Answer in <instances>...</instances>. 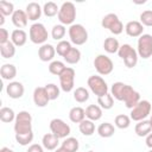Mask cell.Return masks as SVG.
Listing matches in <instances>:
<instances>
[{
	"label": "cell",
	"mask_w": 152,
	"mask_h": 152,
	"mask_svg": "<svg viewBox=\"0 0 152 152\" xmlns=\"http://www.w3.org/2000/svg\"><path fill=\"white\" fill-rule=\"evenodd\" d=\"M14 132L15 140L21 146L28 145L33 140V131H32V116L28 112L21 110L17 114L14 120Z\"/></svg>",
	"instance_id": "obj_1"
},
{
	"label": "cell",
	"mask_w": 152,
	"mask_h": 152,
	"mask_svg": "<svg viewBox=\"0 0 152 152\" xmlns=\"http://www.w3.org/2000/svg\"><path fill=\"white\" fill-rule=\"evenodd\" d=\"M58 20L61 21L62 25H72L74 20L76 19V7L72 2L66 1L63 2L62 6L59 7L58 12Z\"/></svg>",
	"instance_id": "obj_2"
},
{
	"label": "cell",
	"mask_w": 152,
	"mask_h": 152,
	"mask_svg": "<svg viewBox=\"0 0 152 152\" xmlns=\"http://www.w3.org/2000/svg\"><path fill=\"white\" fill-rule=\"evenodd\" d=\"M118 55L124 61V63H125V65L127 68H134L137 65V63H138V52L129 44L120 45Z\"/></svg>",
	"instance_id": "obj_3"
},
{
	"label": "cell",
	"mask_w": 152,
	"mask_h": 152,
	"mask_svg": "<svg viewBox=\"0 0 152 152\" xmlns=\"http://www.w3.org/2000/svg\"><path fill=\"white\" fill-rule=\"evenodd\" d=\"M28 36H30V40L33 44H42L43 45L48 40L49 33H48V30L45 28V26L43 24L34 23L30 26Z\"/></svg>",
	"instance_id": "obj_4"
},
{
	"label": "cell",
	"mask_w": 152,
	"mask_h": 152,
	"mask_svg": "<svg viewBox=\"0 0 152 152\" xmlns=\"http://www.w3.org/2000/svg\"><path fill=\"white\" fill-rule=\"evenodd\" d=\"M68 32L70 42L75 45H83L88 40V32L81 24H72Z\"/></svg>",
	"instance_id": "obj_5"
},
{
	"label": "cell",
	"mask_w": 152,
	"mask_h": 152,
	"mask_svg": "<svg viewBox=\"0 0 152 152\" xmlns=\"http://www.w3.org/2000/svg\"><path fill=\"white\" fill-rule=\"evenodd\" d=\"M102 27L108 28L113 34H120L124 31V24L115 13H108L102 18Z\"/></svg>",
	"instance_id": "obj_6"
},
{
	"label": "cell",
	"mask_w": 152,
	"mask_h": 152,
	"mask_svg": "<svg viewBox=\"0 0 152 152\" xmlns=\"http://www.w3.org/2000/svg\"><path fill=\"white\" fill-rule=\"evenodd\" d=\"M152 110V106L147 100H140L138 102V104L131 109V119L133 121H141V120H146V118L151 114Z\"/></svg>",
	"instance_id": "obj_7"
},
{
	"label": "cell",
	"mask_w": 152,
	"mask_h": 152,
	"mask_svg": "<svg viewBox=\"0 0 152 152\" xmlns=\"http://www.w3.org/2000/svg\"><path fill=\"white\" fill-rule=\"evenodd\" d=\"M87 84L89 89L93 91V94H95L97 97H101L108 94V86L101 76H95V75L90 76L87 81Z\"/></svg>",
	"instance_id": "obj_8"
},
{
	"label": "cell",
	"mask_w": 152,
	"mask_h": 152,
	"mask_svg": "<svg viewBox=\"0 0 152 152\" xmlns=\"http://www.w3.org/2000/svg\"><path fill=\"white\" fill-rule=\"evenodd\" d=\"M138 56L147 59L152 56V36L144 33L138 39Z\"/></svg>",
	"instance_id": "obj_9"
},
{
	"label": "cell",
	"mask_w": 152,
	"mask_h": 152,
	"mask_svg": "<svg viewBox=\"0 0 152 152\" xmlns=\"http://www.w3.org/2000/svg\"><path fill=\"white\" fill-rule=\"evenodd\" d=\"M94 66L100 75H104V76L109 75L114 69V64L112 59L106 55H97L94 59Z\"/></svg>",
	"instance_id": "obj_10"
},
{
	"label": "cell",
	"mask_w": 152,
	"mask_h": 152,
	"mask_svg": "<svg viewBox=\"0 0 152 152\" xmlns=\"http://www.w3.org/2000/svg\"><path fill=\"white\" fill-rule=\"evenodd\" d=\"M59 83L61 89L65 93H69L74 89L75 84V70L72 68L66 66V69L59 75Z\"/></svg>",
	"instance_id": "obj_11"
},
{
	"label": "cell",
	"mask_w": 152,
	"mask_h": 152,
	"mask_svg": "<svg viewBox=\"0 0 152 152\" xmlns=\"http://www.w3.org/2000/svg\"><path fill=\"white\" fill-rule=\"evenodd\" d=\"M50 131L58 138H66L70 134V126L62 119H52L50 121Z\"/></svg>",
	"instance_id": "obj_12"
},
{
	"label": "cell",
	"mask_w": 152,
	"mask_h": 152,
	"mask_svg": "<svg viewBox=\"0 0 152 152\" xmlns=\"http://www.w3.org/2000/svg\"><path fill=\"white\" fill-rule=\"evenodd\" d=\"M50 99L45 90V87H37L33 91V102L37 107H45L48 106Z\"/></svg>",
	"instance_id": "obj_13"
},
{
	"label": "cell",
	"mask_w": 152,
	"mask_h": 152,
	"mask_svg": "<svg viewBox=\"0 0 152 152\" xmlns=\"http://www.w3.org/2000/svg\"><path fill=\"white\" fill-rule=\"evenodd\" d=\"M56 55V48L51 44H43L38 50V57L42 62H50Z\"/></svg>",
	"instance_id": "obj_14"
},
{
	"label": "cell",
	"mask_w": 152,
	"mask_h": 152,
	"mask_svg": "<svg viewBox=\"0 0 152 152\" xmlns=\"http://www.w3.org/2000/svg\"><path fill=\"white\" fill-rule=\"evenodd\" d=\"M24 91H25L24 86L17 81L10 82L6 87V93L11 99H20L24 95Z\"/></svg>",
	"instance_id": "obj_15"
},
{
	"label": "cell",
	"mask_w": 152,
	"mask_h": 152,
	"mask_svg": "<svg viewBox=\"0 0 152 152\" xmlns=\"http://www.w3.org/2000/svg\"><path fill=\"white\" fill-rule=\"evenodd\" d=\"M128 88H129L128 84H125L122 82H115V83H113V86L110 88V94L118 101H124Z\"/></svg>",
	"instance_id": "obj_16"
},
{
	"label": "cell",
	"mask_w": 152,
	"mask_h": 152,
	"mask_svg": "<svg viewBox=\"0 0 152 152\" xmlns=\"http://www.w3.org/2000/svg\"><path fill=\"white\" fill-rule=\"evenodd\" d=\"M125 31L129 37H140L141 34H144V26L140 21L137 20H132L128 21L125 26Z\"/></svg>",
	"instance_id": "obj_17"
},
{
	"label": "cell",
	"mask_w": 152,
	"mask_h": 152,
	"mask_svg": "<svg viewBox=\"0 0 152 152\" xmlns=\"http://www.w3.org/2000/svg\"><path fill=\"white\" fill-rule=\"evenodd\" d=\"M139 101H140V94L129 86V88H128V90H127V93L125 95V99H124L125 106L127 108H129V109H133L138 104Z\"/></svg>",
	"instance_id": "obj_18"
},
{
	"label": "cell",
	"mask_w": 152,
	"mask_h": 152,
	"mask_svg": "<svg viewBox=\"0 0 152 152\" xmlns=\"http://www.w3.org/2000/svg\"><path fill=\"white\" fill-rule=\"evenodd\" d=\"M27 21H28L27 14L23 10H15L14 13L12 14V23H13V25L15 27L20 28V30L27 25Z\"/></svg>",
	"instance_id": "obj_19"
},
{
	"label": "cell",
	"mask_w": 152,
	"mask_h": 152,
	"mask_svg": "<svg viewBox=\"0 0 152 152\" xmlns=\"http://www.w3.org/2000/svg\"><path fill=\"white\" fill-rule=\"evenodd\" d=\"M25 12L27 14L28 20L36 21V20H38L40 18L43 10H42V7H40V5L38 2H30V4H27Z\"/></svg>",
	"instance_id": "obj_20"
},
{
	"label": "cell",
	"mask_w": 152,
	"mask_h": 152,
	"mask_svg": "<svg viewBox=\"0 0 152 152\" xmlns=\"http://www.w3.org/2000/svg\"><path fill=\"white\" fill-rule=\"evenodd\" d=\"M42 144H43L44 148L52 151V150L57 148V146L59 144V138L57 135H55L53 133H46V134H44V137L42 139Z\"/></svg>",
	"instance_id": "obj_21"
},
{
	"label": "cell",
	"mask_w": 152,
	"mask_h": 152,
	"mask_svg": "<svg viewBox=\"0 0 152 152\" xmlns=\"http://www.w3.org/2000/svg\"><path fill=\"white\" fill-rule=\"evenodd\" d=\"M134 131L138 137H147L152 131V125L150 120H141L138 121V124L134 127Z\"/></svg>",
	"instance_id": "obj_22"
},
{
	"label": "cell",
	"mask_w": 152,
	"mask_h": 152,
	"mask_svg": "<svg viewBox=\"0 0 152 152\" xmlns=\"http://www.w3.org/2000/svg\"><path fill=\"white\" fill-rule=\"evenodd\" d=\"M27 40V34L24 30H20V28H17V30H13L12 33H11V42L15 45V46H23L25 45Z\"/></svg>",
	"instance_id": "obj_23"
},
{
	"label": "cell",
	"mask_w": 152,
	"mask_h": 152,
	"mask_svg": "<svg viewBox=\"0 0 152 152\" xmlns=\"http://www.w3.org/2000/svg\"><path fill=\"white\" fill-rule=\"evenodd\" d=\"M86 116L91 121H97L102 116V108L97 104H89L86 108Z\"/></svg>",
	"instance_id": "obj_24"
},
{
	"label": "cell",
	"mask_w": 152,
	"mask_h": 152,
	"mask_svg": "<svg viewBox=\"0 0 152 152\" xmlns=\"http://www.w3.org/2000/svg\"><path fill=\"white\" fill-rule=\"evenodd\" d=\"M69 119L75 124H81L86 119V110L82 107H72L69 112Z\"/></svg>",
	"instance_id": "obj_25"
},
{
	"label": "cell",
	"mask_w": 152,
	"mask_h": 152,
	"mask_svg": "<svg viewBox=\"0 0 152 152\" xmlns=\"http://www.w3.org/2000/svg\"><path fill=\"white\" fill-rule=\"evenodd\" d=\"M0 75L4 80H7V81H11L13 80L15 76H17V68L13 65V64H4L0 69Z\"/></svg>",
	"instance_id": "obj_26"
},
{
	"label": "cell",
	"mask_w": 152,
	"mask_h": 152,
	"mask_svg": "<svg viewBox=\"0 0 152 152\" xmlns=\"http://www.w3.org/2000/svg\"><path fill=\"white\" fill-rule=\"evenodd\" d=\"M103 49H104V51L108 52V53H115V52L119 51L120 44H119V42H118L116 38H114V37H108V38H106L104 42H103Z\"/></svg>",
	"instance_id": "obj_27"
},
{
	"label": "cell",
	"mask_w": 152,
	"mask_h": 152,
	"mask_svg": "<svg viewBox=\"0 0 152 152\" xmlns=\"http://www.w3.org/2000/svg\"><path fill=\"white\" fill-rule=\"evenodd\" d=\"M97 133L102 138H110L115 133V127L110 122H103L97 127Z\"/></svg>",
	"instance_id": "obj_28"
},
{
	"label": "cell",
	"mask_w": 152,
	"mask_h": 152,
	"mask_svg": "<svg viewBox=\"0 0 152 152\" xmlns=\"http://www.w3.org/2000/svg\"><path fill=\"white\" fill-rule=\"evenodd\" d=\"M0 53L2 58H12L15 55V45L12 42H7L0 45Z\"/></svg>",
	"instance_id": "obj_29"
},
{
	"label": "cell",
	"mask_w": 152,
	"mask_h": 152,
	"mask_svg": "<svg viewBox=\"0 0 152 152\" xmlns=\"http://www.w3.org/2000/svg\"><path fill=\"white\" fill-rule=\"evenodd\" d=\"M78 128H80V132L83 134V135H87V137H89V135H91L94 132H95V124H94V121H91V120H83L81 124H80V126H78Z\"/></svg>",
	"instance_id": "obj_30"
},
{
	"label": "cell",
	"mask_w": 152,
	"mask_h": 152,
	"mask_svg": "<svg viewBox=\"0 0 152 152\" xmlns=\"http://www.w3.org/2000/svg\"><path fill=\"white\" fill-rule=\"evenodd\" d=\"M64 61L69 64H76L80 62L81 59V51L77 49V48H71L70 51L63 57Z\"/></svg>",
	"instance_id": "obj_31"
},
{
	"label": "cell",
	"mask_w": 152,
	"mask_h": 152,
	"mask_svg": "<svg viewBox=\"0 0 152 152\" xmlns=\"http://www.w3.org/2000/svg\"><path fill=\"white\" fill-rule=\"evenodd\" d=\"M15 116L17 115H15L14 110L10 107H2L0 109V120L2 122H6V124L12 122L13 120H15Z\"/></svg>",
	"instance_id": "obj_32"
},
{
	"label": "cell",
	"mask_w": 152,
	"mask_h": 152,
	"mask_svg": "<svg viewBox=\"0 0 152 152\" xmlns=\"http://www.w3.org/2000/svg\"><path fill=\"white\" fill-rule=\"evenodd\" d=\"M62 147L65 148L68 152H77V150L80 147V144H78V140L76 138L69 137V138H65L63 140Z\"/></svg>",
	"instance_id": "obj_33"
},
{
	"label": "cell",
	"mask_w": 152,
	"mask_h": 152,
	"mask_svg": "<svg viewBox=\"0 0 152 152\" xmlns=\"http://www.w3.org/2000/svg\"><path fill=\"white\" fill-rule=\"evenodd\" d=\"M74 99H75L76 102L83 103V102L88 101V99H89V91L86 88H83V87H78V88H76L74 90Z\"/></svg>",
	"instance_id": "obj_34"
},
{
	"label": "cell",
	"mask_w": 152,
	"mask_h": 152,
	"mask_svg": "<svg viewBox=\"0 0 152 152\" xmlns=\"http://www.w3.org/2000/svg\"><path fill=\"white\" fill-rule=\"evenodd\" d=\"M114 124L118 128L120 129H126L129 127L131 125V118L127 116L126 114H119L115 116V120H114Z\"/></svg>",
	"instance_id": "obj_35"
},
{
	"label": "cell",
	"mask_w": 152,
	"mask_h": 152,
	"mask_svg": "<svg viewBox=\"0 0 152 152\" xmlns=\"http://www.w3.org/2000/svg\"><path fill=\"white\" fill-rule=\"evenodd\" d=\"M65 69H66L65 64L63 62H61V61H52L49 64V71L52 75H56V76H59Z\"/></svg>",
	"instance_id": "obj_36"
},
{
	"label": "cell",
	"mask_w": 152,
	"mask_h": 152,
	"mask_svg": "<svg viewBox=\"0 0 152 152\" xmlns=\"http://www.w3.org/2000/svg\"><path fill=\"white\" fill-rule=\"evenodd\" d=\"M59 12V8L58 6L53 2V1H49V2H45L44 6H43V13L46 15V17H55L56 14H58Z\"/></svg>",
	"instance_id": "obj_37"
},
{
	"label": "cell",
	"mask_w": 152,
	"mask_h": 152,
	"mask_svg": "<svg viewBox=\"0 0 152 152\" xmlns=\"http://www.w3.org/2000/svg\"><path fill=\"white\" fill-rule=\"evenodd\" d=\"M97 103L102 109H110L114 104V97L112 94H106L101 97H97Z\"/></svg>",
	"instance_id": "obj_38"
},
{
	"label": "cell",
	"mask_w": 152,
	"mask_h": 152,
	"mask_svg": "<svg viewBox=\"0 0 152 152\" xmlns=\"http://www.w3.org/2000/svg\"><path fill=\"white\" fill-rule=\"evenodd\" d=\"M65 32H66V30H65V27H64V25H62V24H59V25H55L53 27H52V30H51V36H52V38L55 39V40H62V38L65 36Z\"/></svg>",
	"instance_id": "obj_39"
},
{
	"label": "cell",
	"mask_w": 152,
	"mask_h": 152,
	"mask_svg": "<svg viewBox=\"0 0 152 152\" xmlns=\"http://www.w3.org/2000/svg\"><path fill=\"white\" fill-rule=\"evenodd\" d=\"M71 48H72V46H71L70 42H68V40H61V42H58V44H57V46H56V52H57L59 56L64 57V56L70 51Z\"/></svg>",
	"instance_id": "obj_40"
},
{
	"label": "cell",
	"mask_w": 152,
	"mask_h": 152,
	"mask_svg": "<svg viewBox=\"0 0 152 152\" xmlns=\"http://www.w3.org/2000/svg\"><path fill=\"white\" fill-rule=\"evenodd\" d=\"M0 13L5 17L7 15H11L14 13V6L12 2H8V1H0Z\"/></svg>",
	"instance_id": "obj_41"
},
{
	"label": "cell",
	"mask_w": 152,
	"mask_h": 152,
	"mask_svg": "<svg viewBox=\"0 0 152 152\" xmlns=\"http://www.w3.org/2000/svg\"><path fill=\"white\" fill-rule=\"evenodd\" d=\"M45 90H46V93H48V95H49L50 101L58 99V96H59V88H58L56 84H53V83L46 84V86H45Z\"/></svg>",
	"instance_id": "obj_42"
},
{
	"label": "cell",
	"mask_w": 152,
	"mask_h": 152,
	"mask_svg": "<svg viewBox=\"0 0 152 152\" xmlns=\"http://www.w3.org/2000/svg\"><path fill=\"white\" fill-rule=\"evenodd\" d=\"M140 23L142 24V26L152 27V11L151 10H146L140 14Z\"/></svg>",
	"instance_id": "obj_43"
},
{
	"label": "cell",
	"mask_w": 152,
	"mask_h": 152,
	"mask_svg": "<svg viewBox=\"0 0 152 152\" xmlns=\"http://www.w3.org/2000/svg\"><path fill=\"white\" fill-rule=\"evenodd\" d=\"M8 37H10L8 31H7L6 28H0V45H1V44H5V43H7V42H10V40H8Z\"/></svg>",
	"instance_id": "obj_44"
},
{
	"label": "cell",
	"mask_w": 152,
	"mask_h": 152,
	"mask_svg": "<svg viewBox=\"0 0 152 152\" xmlns=\"http://www.w3.org/2000/svg\"><path fill=\"white\" fill-rule=\"evenodd\" d=\"M26 152H44V147L39 144H32L28 146Z\"/></svg>",
	"instance_id": "obj_45"
},
{
	"label": "cell",
	"mask_w": 152,
	"mask_h": 152,
	"mask_svg": "<svg viewBox=\"0 0 152 152\" xmlns=\"http://www.w3.org/2000/svg\"><path fill=\"white\" fill-rule=\"evenodd\" d=\"M146 146L152 150V133H150V134L146 137Z\"/></svg>",
	"instance_id": "obj_46"
},
{
	"label": "cell",
	"mask_w": 152,
	"mask_h": 152,
	"mask_svg": "<svg viewBox=\"0 0 152 152\" xmlns=\"http://www.w3.org/2000/svg\"><path fill=\"white\" fill-rule=\"evenodd\" d=\"M0 152H13V150H11L10 147H2L0 150Z\"/></svg>",
	"instance_id": "obj_47"
},
{
	"label": "cell",
	"mask_w": 152,
	"mask_h": 152,
	"mask_svg": "<svg viewBox=\"0 0 152 152\" xmlns=\"http://www.w3.org/2000/svg\"><path fill=\"white\" fill-rule=\"evenodd\" d=\"M4 23H5V15H2V14L0 13V26H2Z\"/></svg>",
	"instance_id": "obj_48"
},
{
	"label": "cell",
	"mask_w": 152,
	"mask_h": 152,
	"mask_svg": "<svg viewBox=\"0 0 152 152\" xmlns=\"http://www.w3.org/2000/svg\"><path fill=\"white\" fill-rule=\"evenodd\" d=\"M55 152H68V151H66L65 148H63V147L61 146V147H59V148H57V150H56Z\"/></svg>",
	"instance_id": "obj_49"
},
{
	"label": "cell",
	"mask_w": 152,
	"mask_h": 152,
	"mask_svg": "<svg viewBox=\"0 0 152 152\" xmlns=\"http://www.w3.org/2000/svg\"><path fill=\"white\" fill-rule=\"evenodd\" d=\"M150 122H151V125H152V110H151V118H150Z\"/></svg>",
	"instance_id": "obj_50"
},
{
	"label": "cell",
	"mask_w": 152,
	"mask_h": 152,
	"mask_svg": "<svg viewBox=\"0 0 152 152\" xmlns=\"http://www.w3.org/2000/svg\"><path fill=\"white\" fill-rule=\"evenodd\" d=\"M148 152H152V150H150V151H148Z\"/></svg>",
	"instance_id": "obj_51"
},
{
	"label": "cell",
	"mask_w": 152,
	"mask_h": 152,
	"mask_svg": "<svg viewBox=\"0 0 152 152\" xmlns=\"http://www.w3.org/2000/svg\"><path fill=\"white\" fill-rule=\"evenodd\" d=\"M88 152H93V151H88Z\"/></svg>",
	"instance_id": "obj_52"
}]
</instances>
